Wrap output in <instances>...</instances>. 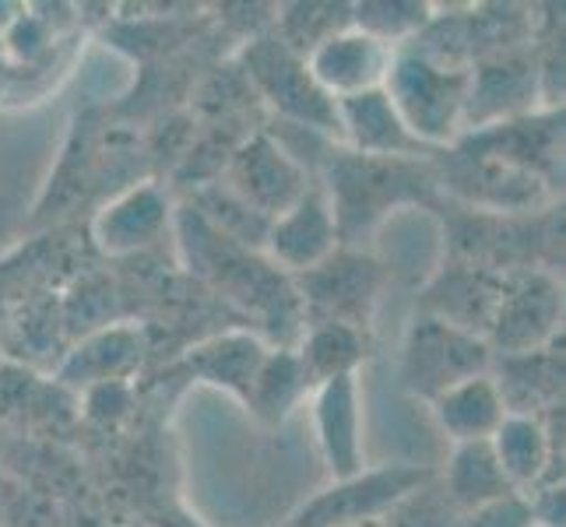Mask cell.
<instances>
[{"label":"cell","mask_w":566,"mask_h":527,"mask_svg":"<svg viewBox=\"0 0 566 527\" xmlns=\"http://www.w3.org/2000/svg\"><path fill=\"white\" fill-rule=\"evenodd\" d=\"M327 176V201L342 240L359 236L395 204L419 201L429 190V176L419 169V159H366L356 151H342L331 155Z\"/></svg>","instance_id":"obj_2"},{"label":"cell","mask_w":566,"mask_h":527,"mask_svg":"<svg viewBox=\"0 0 566 527\" xmlns=\"http://www.w3.org/2000/svg\"><path fill=\"white\" fill-rule=\"evenodd\" d=\"M306 190V169L271 134H253L229 162V193L268 222L296 204Z\"/></svg>","instance_id":"obj_9"},{"label":"cell","mask_w":566,"mask_h":527,"mask_svg":"<svg viewBox=\"0 0 566 527\" xmlns=\"http://www.w3.org/2000/svg\"><path fill=\"white\" fill-rule=\"evenodd\" d=\"M490 377L496 380L506 415H535L538 408H556L563 390V351H556L553 341L549 348L524 356H500V369Z\"/></svg>","instance_id":"obj_20"},{"label":"cell","mask_w":566,"mask_h":527,"mask_svg":"<svg viewBox=\"0 0 566 527\" xmlns=\"http://www.w3.org/2000/svg\"><path fill=\"white\" fill-rule=\"evenodd\" d=\"M384 92L390 95L398 116L416 138L433 148L454 141L464 127V99H468V71L443 67L416 46H398L390 61Z\"/></svg>","instance_id":"obj_3"},{"label":"cell","mask_w":566,"mask_h":527,"mask_svg":"<svg viewBox=\"0 0 566 527\" xmlns=\"http://www.w3.org/2000/svg\"><path fill=\"white\" fill-rule=\"evenodd\" d=\"M338 134H345L348 151L366 159H419L429 148L405 127L395 103L384 88L348 95L335 103Z\"/></svg>","instance_id":"obj_14"},{"label":"cell","mask_w":566,"mask_h":527,"mask_svg":"<svg viewBox=\"0 0 566 527\" xmlns=\"http://www.w3.org/2000/svg\"><path fill=\"white\" fill-rule=\"evenodd\" d=\"M342 527H384V520H366V524H342Z\"/></svg>","instance_id":"obj_30"},{"label":"cell","mask_w":566,"mask_h":527,"mask_svg":"<svg viewBox=\"0 0 566 527\" xmlns=\"http://www.w3.org/2000/svg\"><path fill=\"white\" fill-rule=\"evenodd\" d=\"M429 408H433L437 425L447 433V440H454V446L458 443H485L506 415L496 380L490 373L443 390L437 401H429Z\"/></svg>","instance_id":"obj_21"},{"label":"cell","mask_w":566,"mask_h":527,"mask_svg":"<svg viewBox=\"0 0 566 527\" xmlns=\"http://www.w3.org/2000/svg\"><path fill=\"white\" fill-rule=\"evenodd\" d=\"M169 198L151 183L130 187L113 198L92 222V236L106 253H134L163 236L169 225Z\"/></svg>","instance_id":"obj_17"},{"label":"cell","mask_w":566,"mask_h":527,"mask_svg":"<svg viewBox=\"0 0 566 527\" xmlns=\"http://www.w3.org/2000/svg\"><path fill=\"white\" fill-rule=\"evenodd\" d=\"M384 271L366 253L335 250L324 264L310 267L296 296L314 324H345L363 330L377 306Z\"/></svg>","instance_id":"obj_7"},{"label":"cell","mask_w":566,"mask_h":527,"mask_svg":"<svg viewBox=\"0 0 566 527\" xmlns=\"http://www.w3.org/2000/svg\"><path fill=\"white\" fill-rule=\"evenodd\" d=\"M353 25V14L342 4H289L282 14V43L289 50H296L306 56L314 46H321L324 39L345 32Z\"/></svg>","instance_id":"obj_28"},{"label":"cell","mask_w":566,"mask_h":527,"mask_svg":"<svg viewBox=\"0 0 566 527\" xmlns=\"http://www.w3.org/2000/svg\"><path fill=\"white\" fill-rule=\"evenodd\" d=\"M314 425L324 464L331 475L353 478L363 472V408H359V380L335 377L314 390Z\"/></svg>","instance_id":"obj_15"},{"label":"cell","mask_w":566,"mask_h":527,"mask_svg":"<svg viewBox=\"0 0 566 527\" xmlns=\"http://www.w3.org/2000/svg\"><path fill=\"white\" fill-rule=\"evenodd\" d=\"M503 278L506 275H493V271L472 267V264L443 271V275L426 292L422 314L437 317L451 327H461V330H468V335L485 338L493 327L500 296H503Z\"/></svg>","instance_id":"obj_16"},{"label":"cell","mask_w":566,"mask_h":527,"mask_svg":"<svg viewBox=\"0 0 566 527\" xmlns=\"http://www.w3.org/2000/svg\"><path fill=\"white\" fill-rule=\"evenodd\" d=\"M490 366L493 348L479 335H468V330L429 314H419L408 327L401 351V383L422 401H437L443 390L490 373Z\"/></svg>","instance_id":"obj_4"},{"label":"cell","mask_w":566,"mask_h":527,"mask_svg":"<svg viewBox=\"0 0 566 527\" xmlns=\"http://www.w3.org/2000/svg\"><path fill=\"white\" fill-rule=\"evenodd\" d=\"M461 159L451 169V187L468 204L490 208V211H528L545 198V180L528 169L500 159L493 151H482L475 145H464Z\"/></svg>","instance_id":"obj_13"},{"label":"cell","mask_w":566,"mask_h":527,"mask_svg":"<svg viewBox=\"0 0 566 527\" xmlns=\"http://www.w3.org/2000/svg\"><path fill=\"white\" fill-rule=\"evenodd\" d=\"M142 335L134 327H103L77 341L56 369L64 387L92 390L103 383H124L142 362Z\"/></svg>","instance_id":"obj_18"},{"label":"cell","mask_w":566,"mask_h":527,"mask_svg":"<svg viewBox=\"0 0 566 527\" xmlns=\"http://www.w3.org/2000/svg\"><path fill=\"white\" fill-rule=\"evenodd\" d=\"M338 222L324 187H310L296 204L285 208L279 219H271L264 232L271 264L296 271V275L324 264L338 250Z\"/></svg>","instance_id":"obj_11"},{"label":"cell","mask_w":566,"mask_h":527,"mask_svg":"<svg viewBox=\"0 0 566 527\" xmlns=\"http://www.w3.org/2000/svg\"><path fill=\"white\" fill-rule=\"evenodd\" d=\"M264 356H268V348L253 335H222V338H211L198 348H190L187 369L193 377H201L214 387H226L247 401V390L253 377H258Z\"/></svg>","instance_id":"obj_22"},{"label":"cell","mask_w":566,"mask_h":527,"mask_svg":"<svg viewBox=\"0 0 566 527\" xmlns=\"http://www.w3.org/2000/svg\"><path fill=\"white\" fill-rule=\"evenodd\" d=\"M542 88V74L532 56L521 53H493L468 71V99H464V127L482 130L514 120L528 109Z\"/></svg>","instance_id":"obj_10"},{"label":"cell","mask_w":566,"mask_h":527,"mask_svg":"<svg viewBox=\"0 0 566 527\" xmlns=\"http://www.w3.org/2000/svg\"><path fill=\"white\" fill-rule=\"evenodd\" d=\"M306 71L314 82L331 95V99H348V95H363L384 88L390 61H395V46H384L380 39L366 35L348 25L345 32L324 39L306 56Z\"/></svg>","instance_id":"obj_12"},{"label":"cell","mask_w":566,"mask_h":527,"mask_svg":"<svg viewBox=\"0 0 566 527\" xmlns=\"http://www.w3.org/2000/svg\"><path fill=\"white\" fill-rule=\"evenodd\" d=\"M563 292L542 271H521L503 278V296L485 341L500 356H524V351L549 348L559 335Z\"/></svg>","instance_id":"obj_8"},{"label":"cell","mask_w":566,"mask_h":527,"mask_svg":"<svg viewBox=\"0 0 566 527\" xmlns=\"http://www.w3.org/2000/svg\"><path fill=\"white\" fill-rule=\"evenodd\" d=\"M310 390L306 369L296 356V348H279L268 351L258 377H253L247 390V404L253 408V415L268 425H279L292 408L300 404V398Z\"/></svg>","instance_id":"obj_24"},{"label":"cell","mask_w":566,"mask_h":527,"mask_svg":"<svg viewBox=\"0 0 566 527\" xmlns=\"http://www.w3.org/2000/svg\"><path fill=\"white\" fill-rule=\"evenodd\" d=\"M180 236L190 267H198L205 278L226 288L232 299H240L247 309L261 314L271 327L285 324V309L300 306L296 288L279 275L275 264L253 257L243 243L222 236L211 222L201 219L198 208L180 211Z\"/></svg>","instance_id":"obj_1"},{"label":"cell","mask_w":566,"mask_h":527,"mask_svg":"<svg viewBox=\"0 0 566 527\" xmlns=\"http://www.w3.org/2000/svg\"><path fill=\"white\" fill-rule=\"evenodd\" d=\"M348 11H353V29L374 35L384 46L395 50L408 46L426 25H433V8L419 4V0H395V4H387V0H366V4H356Z\"/></svg>","instance_id":"obj_27"},{"label":"cell","mask_w":566,"mask_h":527,"mask_svg":"<svg viewBox=\"0 0 566 527\" xmlns=\"http://www.w3.org/2000/svg\"><path fill=\"white\" fill-rule=\"evenodd\" d=\"M14 14H0V74L11 64V74H39L53 64L56 43L53 25L29 8H11Z\"/></svg>","instance_id":"obj_26"},{"label":"cell","mask_w":566,"mask_h":527,"mask_svg":"<svg viewBox=\"0 0 566 527\" xmlns=\"http://www.w3.org/2000/svg\"><path fill=\"white\" fill-rule=\"evenodd\" d=\"M296 356L310 387H321L335 377H356L359 362L366 359V338L363 330L345 324H310Z\"/></svg>","instance_id":"obj_25"},{"label":"cell","mask_w":566,"mask_h":527,"mask_svg":"<svg viewBox=\"0 0 566 527\" xmlns=\"http://www.w3.org/2000/svg\"><path fill=\"white\" fill-rule=\"evenodd\" d=\"M490 446L514 493L542 485L556 461V436L538 415H503Z\"/></svg>","instance_id":"obj_19"},{"label":"cell","mask_w":566,"mask_h":527,"mask_svg":"<svg viewBox=\"0 0 566 527\" xmlns=\"http://www.w3.org/2000/svg\"><path fill=\"white\" fill-rule=\"evenodd\" d=\"M464 527H535L532 524V506L521 493L500 496L493 503L479 506L464 517Z\"/></svg>","instance_id":"obj_29"},{"label":"cell","mask_w":566,"mask_h":527,"mask_svg":"<svg viewBox=\"0 0 566 527\" xmlns=\"http://www.w3.org/2000/svg\"><path fill=\"white\" fill-rule=\"evenodd\" d=\"M429 482L422 464H384L374 472H359L353 478H338L324 493L306 499L285 527H342V524H366L384 520L398 506L416 496Z\"/></svg>","instance_id":"obj_5"},{"label":"cell","mask_w":566,"mask_h":527,"mask_svg":"<svg viewBox=\"0 0 566 527\" xmlns=\"http://www.w3.org/2000/svg\"><path fill=\"white\" fill-rule=\"evenodd\" d=\"M443 489H447V503L464 514H472L479 506L514 493L493 457L490 440L454 446L451 464H447V475H443Z\"/></svg>","instance_id":"obj_23"},{"label":"cell","mask_w":566,"mask_h":527,"mask_svg":"<svg viewBox=\"0 0 566 527\" xmlns=\"http://www.w3.org/2000/svg\"><path fill=\"white\" fill-rule=\"evenodd\" d=\"M243 61L258 92L292 127H306L321 134L338 130L335 99L314 82V74L306 71L303 56L296 50H289L279 35L258 39V43L247 50Z\"/></svg>","instance_id":"obj_6"}]
</instances>
